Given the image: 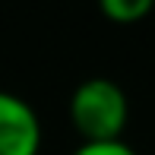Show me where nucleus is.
Listing matches in <instances>:
<instances>
[{"label":"nucleus","instance_id":"1","mask_svg":"<svg viewBox=\"0 0 155 155\" xmlns=\"http://www.w3.org/2000/svg\"><path fill=\"white\" fill-rule=\"evenodd\" d=\"M127 120H130L127 92L108 76L82 79L70 95V124L82 143L124 139Z\"/></svg>","mask_w":155,"mask_h":155},{"label":"nucleus","instance_id":"2","mask_svg":"<svg viewBox=\"0 0 155 155\" xmlns=\"http://www.w3.org/2000/svg\"><path fill=\"white\" fill-rule=\"evenodd\" d=\"M41 120L25 98L0 89V155H38Z\"/></svg>","mask_w":155,"mask_h":155},{"label":"nucleus","instance_id":"3","mask_svg":"<svg viewBox=\"0 0 155 155\" xmlns=\"http://www.w3.org/2000/svg\"><path fill=\"white\" fill-rule=\"evenodd\" d=\"M98 10L104 19L117 25H133V22H143L155 10V0H98Z\"/></svg>","mask_w":155,"mask_h":155},{"label":"nucleus","instance_id":"4","mask_svg":"<svg viewBox=\"0 0 155 155\" xmlns=\"http://www.w3.org/2000/svg\"><path fill=\"white\" fill-rule=\"evenodd\" d=\"M70 155H136V152L124 139H108V143H79Z\"/></svg>","mask_w":155,"mask_h":155}]
</instances>
